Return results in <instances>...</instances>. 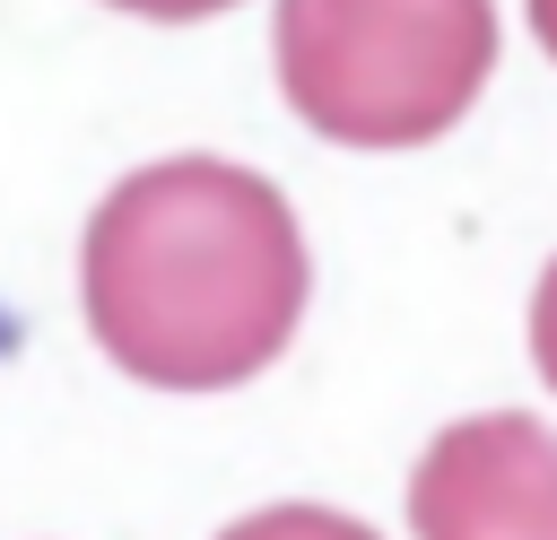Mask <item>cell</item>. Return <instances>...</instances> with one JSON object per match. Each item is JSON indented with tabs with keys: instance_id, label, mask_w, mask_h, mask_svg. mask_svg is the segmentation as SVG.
Listing matches in <instances>:
<instances>
[{
	"instance_id": "6da1fadb",
	"label": "cell",
	"mask_w": 557,
	"mask_h": 540,
	"mask_svg": "<svg viewBox=\"0 0 557 540\" xmlns=\"http://www.w3.org/2000/svg\"><path fill=\"white\" fill-rule=\"evenodd\" d=\"M87 331L157 392L252 383L305 314L296 209L226 157H157L87 218Z\"/></svg>"
},
{
	"instance_id": "7a4b0ae2",
	"label": "cell",
	"mask_w": 557,
	"mask_h": 540,
	"mask_svg": "<svg viewBox=\"0 0 557 540\" xmlns=\"http://www.w3.org/2000/svg\"><path fill=\"white\" fill-rule=\"evenodd\" d=\"M278 87L348 148H418L496 70V0H278Z\"/></svg>"
},
{
	"instance_id": "3957f363",
	"label": "cell",
	"mask_w": 557,
	"mask_h": 540,
	"mask_svg": "<svg viewBox=\"0 0 557 540\" xmlns=\"http://www.w3.org/2000/svg\"><path fill=\"white\" fill-rule=\"evenodd\" d=\"M418 540H557V435L522 409L453 418L409 470Z\"/></svg>"
},
{
	"instance_id": "277c9868",
	"label": "cell",
	"mask_w": 557,
	"mask_h": 540,
	"mask_svg": "<svg viewBox=\"0 0 557 540\" xmlns=\"http://www.w3.org/2000/svg\"><path fill=\"white\" fill-rule=\"evenodd\" d=\"M218 540H374V531L348 523V514H331V505H261V514H244Z\"/></svg>"
},
{
	"instance_id": "5b68a950",
	"label": "cell",
	"mask_w": 557,
	"mask_h": 540,
	"mask_svg": "<svg viewBox=\"0 0 557 540\" xmlns=\"http://www.w3.org/2000/svg\"><path fill=\"white\" fill-rule=\"evenodd\" d=\"M531 357H540V375L557 383V261H548L540 287H531Z\"/></svg>"
},
{
	"instance_id": "8992f818",
	"label": "cell",
	"mask_w": 557,
	"mask_h": 540,
	"mask_svg": "<svg viewBox=\"0 0 557 540\" xmlns=\"http://www.w3.org/2000/svg\"><path fill=\"white\" fill-rule=\"evenodd\" d=\"M113 9H139V17H209V9H235V0H113Z\"/></svg>"
},
{
	"instance_id": "52a82bcc",
	"label": "cell",
	"mask_w": 557,
	"mask_h": 540,
	"mask_svg": "<svg viewBox=\"0 0 557 540\" xmlns=\"http://www.w3.org/2000/svg\"><path fill=\"white\" fill-rule=\"evenodd\" d=\"M531 35L548 44V61H557V0H531Z\"/></svg>"
}]
</instances>
